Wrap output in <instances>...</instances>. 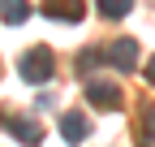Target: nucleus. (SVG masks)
Segmentation results:
<instances>
[{"instance_id":"1","label":"nucleus","mask_w":155,"mask_h":147,"mask_svg":"<svg viewBox=\"0 0 155 147\" xmlns=\"http://www.w3.org/2000/svg\"><path fill=\"white\" fill-rule=\"evenodd\" d=\"M52 69H56V61H52V52H48V48H30L26 56L17 61V74H22L26 82H35V87H39V82H48V78H52Z\"/></svg>"},{"instance_id":"2","label":"nucleus","mask_w":155,"mask_h":147,"mask_svg":"<svg viewBox=\"0 0 155 147\" xmlns=\"http://www.w3.org/2000/svg\"><path fill=\"white\" fill-rule=\"evenodd\" d=\"M86 100L95 108H121V87H116V82H104V78H91L86 82Z\"/></svg>"},{"instance_id":"3","label":"nucleus","mask_w":155,"mask_h":147,"mask_svg":"<svg viewBox=\"0 0 155 147\" xmlns=\"http://www.w3.org/2000/svg\"><path fill=\"white\" fill-rule=\"evenodd\" d=\"M104 61L116 65V69H134V65H138V39H116V43H108Z\"/></svg>"},{"instance_id":"4","label":"nucleus","mask_w":155,"mask_h":147,"mask_svg":"<svg viewBox=\"0 0 155 147\" xmlns=\"http://www.w3.org/2000/svg\"><path fill=\"white\" fill-rule=\"evenodd\" d=\"M43 13H48V17H56V22H82L86 5H82V0H48Z\"/></svg>"},{"instance_id":"5","label":"nucleus","mask_w":155,"mask_h":147,"mask_svg":"<svg viewBox=\"0 0 155 147\" xmlns=\"http://www.w3.org/2000/svg\"><path fill=\"white\" fill-rule=\"evenodd\" d=\"M0 125H5L9 134H17L22 143H30V147H35L39 138H43V130H39L35 121H26V117H0Z\"/></svg>"},{"instance_id":"6","label":"nucleus","mask_w":155,"mask_h":147,"mask_svg":"<svg viewBox=\"0 0 155 147\" xmlns=\"http://www.w3.org/2000/svg\"><path fill=\"white\" fill-rule=\"evenodd\" d=\"M0 17H5L9 26H22L30 17V0H0Z\"/></svg>"},{"instance_id":"7","label":"nucleus","mask_w":155,"mask_h":147,"mask_svg":"<svg viewBox=\"0 0 155 147\" xmlns=\"http://www.w3.org/2000/svg\"><path fill=\"white\" fill-rule=\"evenodd\" d=\"M61 134H65L69 143H82V138H86V117L65 113V117H61Z\"/></svg>"},{"instance_id":"8","label":"nucleus","mask_w":155,"mask_h":147,"mask_svg":"<svg viewBox=\"0 0 155 147\" xmlns=\"http://www.w3.org/2000/svg\"><path fill=\"white\" fill-rule=\"evenodd\" d=\"M95 5H99L104 17H125V13L134 9V0H95Z\"/></svg>"},{"instance_id":"9","label":"nucleus","mask_w":155,"mask_h":147,"mask_svg":"<svg viewBox=\"0 0 155 147\" xmlns=\"http://www.w3.org/2000/svg\"><path fill=\"white\" fill-rule=\"evenodd\" d=\"M142 130H147V138L155 143V108H147V113H142Z\"/></svg>"},{"instance_id":"10","label":"nucleus","mask_w":155,"mask_h":147,"mask_svg":"<svg viewBox=\"0 0 155 147\" xmlns=\"http://www.w3.org/2000/svg\"><path fill=\"white\" fill-rule=\"evenodd\" d=\"M99 65V52H82V69H95Z\"/></svg>"},{"instance_id":"11","label":"nucleus","mask_w":155,"mask_h":147,"mask_svg":"<svg viewBox=\"0 0 155 147\" xmlns=\"http://www.w3.org/2000/svg\"><path fill=\"white\" fill-rule=\"evenodd\" d=\"M147 82H151V87H155V56H151V61H147Z\"/></svg>"}]
</instances>
